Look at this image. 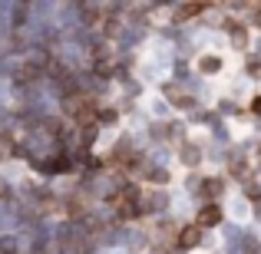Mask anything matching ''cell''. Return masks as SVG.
<instances>
[{
  "label": "cell",
  "instance_id": "obj_1",
  "mask_svg": "<svg viewBox=\"0 0 261 254\" xmlns=\"http://www.w3.org/2000/svg\"><path fill=\"white\" fill-rule=\"evenodd\" d=\"M198 228H215V224H222V208H218L215 202H208L202 211H198Z\"/></svg>",
  "mask_w": 261,
  "mask_h": 254
},
{
  "label": "cell",
  "instance_id": "obj_2",
  "mask_svg": "<svg viewBox=\"0 0 261 254\" xmlns=\"http://www.w3.org/2000/svg\"><path fill=\"white\" fill-rule=\"evenodd\" d=\"M198 244H202V228H198V224L195 228H182L178 231V248L189 251V248H198Z\"/></svg>",
  "mask_w": 261,
  "mask_h": 254
},
{
  "label": "cell",
  "instance_id": "obj_3",
  "mask_svg": "<svg viewBox=\"0 0 261 254\" xmlns=\"http://www.w3.org/2000/svg\"><path fill=\"white\" fill-rule=\"evenodd\" d=\"M202 195H205V198H218V195H222V178H205Z\"/></svg>",
  "mask_w": 261,
  "mask_h": 254
},
{
  "label": "cell",
  "instance_id": "obj_4",
  "mask_svg": "<svg viewBox=\"0 0 261 254\" xmlns=\"http://www.w3.org/2000/svg\"><path fill=\"white\" fill-rule=\"evenodd\" d=\"M198 70H202V73H218V70H222V60H218V57H202V60H198Z\"/></svg>",
  "mask_w": 261,
  "mask_h": 254
},
{
  "label": "cell",
  "instance_id": "obj_5",
  "mask_svg": "<svg viewBox=\"0 0 261 254\" xmlns=\"http://www.w3.org/2000/svg\"><path fill=\"white\" fill-rule=\"evenodd\" d=\"M13 152H17V146H13V139L4 132V135H0V159H10Z\"/></svg>",
  "mask_w": 261,
  "mask_h": 254
},
{
  "label": "cell",
  "instance_id": "obj_6",
  "mask_svg": "<svg viewBox=\"0 0 261 254\" xmlns=\"http://www.w3.org/2000/svg\"><path fill=\"white\" fill-rule=\"evenodd\" d=\"M198 159H202V155H198L195 146H182V162L185 165H198Z\"/></svg>",
  "mask_w": 261,
  "mask_h": 254
},
{
  "label": "cell",
  "instance_id": "obj_7",
  "mask_svg": "<svg viewBox=\"0 0 261 254\" xmlns=\"http://www.w3.org/2000/svg\"><path fill=\"white\" fill-rule=\"evenodd\" d=\"M202 10H205V4H189V7H182V10H178V17H198Z\"/></svg>",
  "mask_w": 261,
  "mask_h": 254
},
{
  "label": "cell",
  "instance_id": "obj_8",
  "mask_svg": "<svg viewBox=\"0 0 261 254\" xmlns=\"http://www.w3.org/2000/svg\"><path fill=\"white\" fill-rule=\"evenodd\" d=\"M149 178H152V182H159V185H166V182H169L166 168H155V172H152V175H149Z\"/></svg>",
  "mask_w": 261,
  "mask_h": 254
},
{
  "label": "cell",
  "instance_id": "obj_9",
  "mask_svg": "<svg viewBox=\"0 0 261 254\" xmlns=\"http://www.w3.org/2000/svg\"><path fill=\"white\" fill-rule=\"evenodd\" d=\"M251 112H258V116H261V93L255 96V99H251Z\"/></svg>",
  "mask_w": 261,
  "mask_h": 254
},
{
  "label": "cell",
  "instance_id": "obj_10",
  "mask_svg": "<svg viewBox=\"0 0 261 254\" xmlns=\"http://www.w3.org/2000/svg\"><path fill=\"white\" fill-rule=\"evenodd\" d=\"M258 155H261V146H258Z\"/></svg>",
  "mask_w": 261,
  "mask_h": 254
}]
</instances>
